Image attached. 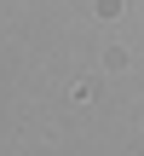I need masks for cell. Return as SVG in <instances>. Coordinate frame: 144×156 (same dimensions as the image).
I'll return each instance as SVG.
<instances>
[]
</instances>
